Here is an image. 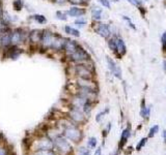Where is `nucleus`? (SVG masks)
I'll return each mask as SVG.
<instances>
[{
	"label": "nucleus",
	"mask_w": 166,
	"mask_h": 155,
	"mask_svg": "<svg viewBox=\"0 0 166 155\" xmlns=\"http://www.w3.org/2000/svg\"><path fill=\"white\" fill-rule=\"evenodd\" d=\"M0 2H3V0H0Z\"/></svg>",
	"instance_id": "de8ad7c7"
},
{
	"label": "nucleus",
	"mask_w": 166,
	"mask_h": 155,
	"mask_svg": "<svg viewBox=\"0 0 166 155\" xmlns=\"http://www.w3.org/2000/svg\"><path fill=\"white\" fill-rule=\"evenodd\" d=\"M25 7L24 0H14L12 1V8L15 12H22V9Z\"/></svg>",
	"instance_id": "aec40b11"
},
{
	"label": "nucleus",
	"mask_w": 166,
	"mask_h": 155,
	"mask_svg": "<svg viewBox=\"0 0 166 155\" xmlns=\"http://www.w3.org/2000/svg\"><path fill=\"white\" fill-rule=\"evenodd\" d=\"M107 45H108V48L115 53L116 52V36H111L108 38V41H107Z\"/></svg>",
	"instance_id": "5701e85b"
},
{
	"label": "nucleus",
	"mask_w": 166,
	"mask_h": 155,
	"mask_svg": "<svg viewBox=\"0 0 166 155\" xmlns=\"http://www.w3.org/2000/svg\"><path fill=\"white\" fill-rule=\"evenodd\" d=\"M158 130H159L158 125H155V126H153L152 128H151V130H150V133H148V138H153L157 133H158Z\"/></svg>",
	"instance_id": "7c9ffc66"
},
{
	"label": "nucleus",
	"mask_w": 166,
	"mask_h": 155,
	"mask_svg": "<svg viewBox=\"0 0 166 155\" xmlns=\"http://www.w3.org/2000/svg\"><path fill=\"white\" fill-rule=\"evenodd\" d=\"M94 155H101V148H98L96 151V154Z\"/></svg>",
	"instance_id": "37998d69"
},
{
	"label": "nucleus",
	"mask_w": 166,
	"mask_h": 155,
	"mask_svg": "<svg viewBox=\"0 0 166 155\" xmlns=\"http://www.w3.org/2000/svg\"><path fill=\"white\" fill-rule=\"evenodd\" d=\"M6 28H8V26L3 22V20L0 18V32H2L3 30H5Z\"/></svg>",
	"instance_id": "c9c22d12"
},
{
	"label": "nucleus",
	"mask_w": 166,
	"mask_h": 155,
	"mask_svg": "<svg viewBox=\"0 0 166 155\" xmlns=\"http://www.w3.org/2000/svg\"><path fill=\"white\" fill-rule=\"evenodd\" d=\"M130 135H131V127L128 126L127 128L125 129V130L123 131V135H121V139H126L128 140L130 137Z\"/></svg>",
	"instance_id": "cd10ccee"
},
{
	"label": "nucleus",
	"mask_w": 166,
	"mask_h": 155,
	"mask_svg": "<svg viewBox=\"0 0 166 155\" xmlns=\"http://www.w3.org/2000/svg\"><path fill=\"white\" fill-rule=\"evenodd\" d=\"M53 147V143L50 141L49 139H43L39 141V145H37V149L39 151H47V150H51Z\"/></svg>",
	"instance_id": "f3484780"
},
{
	"label": "nucleus",
	"mask_w": 166,
	"mask_h": 155,
	"mask_svg": "<svg viewBox=\"0 0 166 155\" xmlns=\"http://www.w3.org/2000/svg\"><path fill=\"white\" fill-rule=\"evenodd\" d=\"M163 138H164V141L166 142V130L163 131Z\"/></svg>",
	"instance_id": "c03bdc74"
},
{
	"label": "nucleus",
	"mask_w": 166,
	"mask_h": 155,
	"mask_svg": "<svg viewBox=\"0 0 166 155\" xmlns=\"http://www.w3.org/2000/svg\"><path fill=\"white\" fill-rule=\"evenodd\" d=\"M56 31L52 30L51 28H45L43 29L42 32V38L41 43L39 46V51L42 53H50L51 52V48L53 45L54 38H55Z\"/></svg>",
	"instance_id": "7ed1b4c3"
},
{
	"label": "nucleus",
	"mask_w": 166,
	"mask_h": 155,
	"mask_svg": "<svg viewBox=\"0 0 166 155\" xmlns=\"http://www.w3.org/2000/svg\"><path fill=\"white\" fill-rule=\"evenodd\" d=\"M123 19H124V20H125V21H127V22H128V25H129V27H130V28H132V29H134V30H135V29H136L135 25H134L133 23H132L131 19H130L129 17H127V16H124V17H123Z\"/></svg>",
	"instance_id": "72a5a7b5"
},
{
	"label": "nucleus",
	"mask_w": 166,
	"mask_h": 155,
	"mask_svg": "<svg viewBox=\"0 0 166 155\" xmlns=\"http://www.w3.org/2000/svg\"><path fill=\"white\" fill-rule=\"evenodd\" d=\"M69 116H70L71 120L76 123H82L85 121V114L82 112V110L71 109L70 113H69Z\"/></svg>",
	"instance_id": "4468645a"
},
{
	"label": "nucleus",
	"mask_w": 166,
	"mask_h": 155,
	"mask_svg": "<svg viewBox=\"0 0 166 155\" xmlns=\"http://www.w3.org/2000/svg\"><path fill=\"white\" fill-rule=\"evenodd\" d=\"M87 12V9L86 7H83V6H73L71 5L70 8L66 10V14H68L69 18H80V17H84Z\"/></svg>",
	"instance_id": "f8f14e48"
},
{
	"label": "nucleus",
	"mask_w": 166,
	"mask_h": 155,
	"mask_svg": "<svg viewBox=\"0 0 166 155\" xmlns=\"http://www.w3.org/2000/svg\"><path fill=\"white\" fill-rule=\"evenodd\" d=\"M126 53H127V47L125 41L121 37L116 36V52L114 54L117 55V57H123Z\"/></svg>",
	"instance_id": "dca6fc26"
},
{
	"label": "nucleus",
	"mask_w": 166,
	"mask_h": 155,
	"mask_svg": "<svg viewBox=\"0 0 166 155\" xmlns=\"http://www.w3.org/2000/svg\"><path fill=\"white\" fill-rule=\"evenodd\" d=\"M94 32L98 35H100L103 38L108 39L112 35V30H111L110 25L106 24V23H99L94 27Z\"/></svg>",
	"instance_id": "1a4fd4ad"
},
{
	"label": "nucleus",
	"mask_w": 166,
	"mask_h": 155,
	"mask_svg": "<svg viewBox=\"0 0 166 155\" xmlns=\"http://www.w3.org/2000/svg\"><path fill=\"white\" fill-rule=\"evenodd\" d=\"M163 68H164V70H166V61H163Z\"/></svg>",
	"instance_id": "a18cd8bd"
},
{
	"label": "nucleus",
	"mask_w": 166,
	"mask_h": 155,
	"mask_svg": "<svg viewBox=\"0 0 166 155\" xmlns=\"http://www.w3.org/2000/svg\"><path fill=\"white\" fill-rule=\"evenodd\" d=\"M81 35L80 33V30H79L78 28H76V27H73L72 28V31H71V35L70 36L74 37V38H79Z\"/></svg>",
	"instance_id": "a878e982"
},
{
	"label": "nucleus",
	"mask_w": 166,
	"mask_h": 155,
	"mask_svg": "<svg viewBox=\"0 0 166 155\" xmlns=\"http://www.w3.org/2000/svg\"><path fill=\"white\" fill-rule=\"evenodd\" d=\"M29 29L26 27H12L10 30V46L16 47H27Z\"/></svg>",
	"instance_id": "f03ea898"
},
{
	"label": "nucleus",
	"mask_w": 166,
	"mask_h": 155,
	"mask_svg": "<svg viewBox=\"0 0 166 155\" xmlns=\"http://www.w3.org/2000/svg\"><path fill=\"white\" fill-rule=\"evenodd\" d=\"M4 12V7H3V2H0V18L2 17Z\"/></svg>",
	"instance_id": "a19ab883"
},
{
	"label": "nucleus",
	"mask_w": 166,
	"mask_h": 155,
	"mask_svg": "<svg viewBox=\"0 0 166 155\" xmlns=\"http://www.w3.org/2000/svg\"><path fill=\"white\" fill-rule=\"evenodd\" d=\"M88 147L90 148H94L97 146V139L96 138H90L89 140H88V143H87Z\"/></svg>",
	"instance_id": "473e14b6"
},
{
	"label": "nucleus",
	"mask_w": 166,
	"mask_h": 155,
	"mask_svg": "<svg viewBox=\"0 0 166 155\" xmlns=\"http://www.w3.org/2000/svg\"><path fill=\"white\" fill-rule=\"evenodd\" d=\"M25 52V49L22 47H16V46H10L5 50L1 52V56L3 59L17 60L20 58V56Z\"/></svg>",
	"instance_id": "423d86ee"
},
{
	"label": "nucleus",
	"mask_w": 166,
	"mask_h": 155,
	"mask_svg": "<svg viewBox=\"0 0 166 155\" xmlns=\"http://www.w3.org/2000/svg\"><path fill=\"white\" fill-rule=\"evenodd\" d=\"M35 155H54V154L52 153L50 150H47V151H42V152H39V153H37Z\"/></svg>",
	"instance_id": "58836bf2"
},
{
	"label": "nucleus",
	"mask_w": 166,
	"mask_h": 155,
	"mask_svg": "<svg viewBox=\"0 0 166 155\" xmlns=\"http://www.w3.org/2000/svg\"><path fill=\"white\" fill-rule=\"evenodd\" d=\"M151 114V108H146V100H142L141 102V110H140V115L143 118H148Z\"/></svg>",
	"instance_id": "4be33fe9"
},
{
	"label": "nucleus",
	"mask_w": 166,
	"mask_h": 155,
	"mask_svg": "<svg viewBox=\"0 0 166 155\" xmlns=\"http://www.w3.org/2000/svg\"><path fill=\"white\" fill-rule=\"evenodd\" d=\"M68 3H70L73 6H83V7L87 6L83 0H68Z\"/></svg>",
	"instance_id": "393cba45"
},
{
	"label": "nucleus",
	"mask_w": 166,
	"mask_h": 155,
	"mask_svg": "<svg viewBox=\"0 0 166 155\" xmlns=\"http://www.w3.org/2000/svg\"><path fill=\"white\" fill-rule=\"evenodd\" d=\"M72 28H73L72 25H64V26L62 27V29H64V32L66 33L67 35H69V36L71 35V31H72Z\"/></svg>",
	"instance_id": "2f4dec72"
},
{
	"label": "nucleus",
	"mask_w": 166,
	"mask_h": 155,
	"mask_svg": "<svg viewBox=\"0 0 166 155\" xmlns=\"http://www.w3.org/2000/svg\"><path fill=\"white\" fill-rule=\"evenodd\" d=\"M67 70H71L68 75H71L73 78L80 79H94L96 75V67L91 59L82 63H68Z\"/></svg>",
	"instance_id": "f257e3e1"
},
{
	"label": "nucleus",
	"mask_w": 166,
	"mask_h": 155,
	"mask_svg": "<svg viewBox=\"0 0 166 155\" xmlns=\"http://www.w3.org/2000/svg\"><path fill=\"white\" fill-rule=\"evenodd\" d=\"M52 2L55 4H57V5H64V4L68 3V0H52Z\"/></svg>",
	"instance_id": "f704fd0d"
},
{
	"label": "nucleus",
	"mask_w": 166,
	"mask_h": 155,
	"mask_svg": "<svg viewBox=\"0 0 166 155\" xmlns=\"http://www.w3.org/2000/svg\"><path fill=\"white\" fill-rule=\"evenodd\" d=\"M87 19L85 17H80V18H76L74 21V25H76L77 27H84L85 25H87Z\"/></svg>",
	"instance_id": "b1692460"
},
{
	"label": "nucleus",
	"mask_w": 166,
	"mask_h": 155,
	"mask_svg": "<svg viewBox=\"0 0 166 155\" xmlns=\"http://www.w3.org/2000/svg\"><path fill=\"white\" fill-rule=\"evenodd\" d=\"M80 155H89V151H88V150H86L85 148H81Z\"/></svg>",
	"instance_id": "ea45409f"
},
{
	"label": "nucleus",
	"mask_w": 166,
	"mask_h": 155,
	"mask_svg": "<svg viewBox=\"0 0 166 155\" xmlns=\"http://www.w3.org/2000/svg\"><path fill=\"white\" fill-rule=\"evenodd\" d=\"M12 27H8L5 30L0 32V54L3 50L10 46V30Z\"/></svg>",
	"instance_id": "9b49d317"
},
{
	"label": "nucleus",
	"mask_w": 166,
	"mask_h": 155,
	"mask_svg": "<svg viewBox=\"0 0 166 155\" xmlns=\"http://www.w3.org/2000/svg\"><path fill=\"white\" fill-rule=\"evenodd\" d=\"M99 2H100V4L103 6V7L108 8V9H110V8H111L110 0H99Z\"/></svg>",
	"instance_id": "c756f323"
},
{
	"label": "nucleus",
	"mask_w": 166,
	"mask_h": 155,
	"mask_svg": "<svg viewBox=\"0 0 166 155\" xmlns=\"http://www.w3.org/2000/svg\"><path fill=\"white\" fill-rule=\"evenodd\" d=\"M91 59V55L90 53L83 47L82 45H80L78 47V49L74 52L71 56H69L68 58H66V62L67 63H82V62H85L87 60Z\"/></svg>",
	"instance_id": "20e7f679"
},
{
	"label": "nucleus",
	"mask_w": 166,
	"mask_h": 155,
	"mask_svg": "<svg viewBox=\"0 0 166 155\" xmlns=\"http://www.w3.org/2000/svg\"><path fill=\"white\" fill-rule=\"evenodd\" d=\"M128 1H129L131 4H133V5H135V6L141 5V0H128Z\"/></svg>",
	"instance_id": "4c0bfd02"
},
{
	"label": "nucleus",
	"mask_w": 166,
	"mask_h": 155,
	"mask_svg": "<svg viewBox=\"0 0 166 155\" xmlns=\"http://www.w3.org/2000/svg\"><path fill=\"white\" fill-rule=\"evenodd\" d=\"M106 61H107V65H108L109 70L112 72L113 76H114L115 78H117V79L121 80V67H119V66L114 62V60H113L112 58L109 57V56H107V57H106Z\"/></svg>",
	"instance_id": "ddd939ff"
},
{
	"label": "nucleus",
	"mask_w": 166,
	"mask_h": 155,
	"mask_svg": "<svg viewBox=\"0 0 166 155\" xmlns=\"http://www.w3.org/2000/svg\"><path fill=\"white\" fill-rule=\"evenodd\" d=\"M55 18L57 19L58 21L66 22V21H68L69 17H68V14H66V10L58 9V10H56V12H55Z\"/></svg>",
	"instance_id": "412c9836"
},
{
	"label": "nucleus",
	"mask_w": 166,
	"mask_h": 155,
	"mask_svg": "<svg viewBox=\"0 0 166 155\" xmlns=\"http://www.w3.org/2000/svg\"><path fill=\"white\" fill-rule=\"evenodd\" d=\"M108 112H109V109L107 108L106 110H104V111H102V112H101V113H99V114L97 115V117H96V121H97V122H100V121L102 120L103 117H104L105 115H106Z\"/></svg>",
	"instance_id": "bb28decb"
},
{
	"label": "nucleus",
	"mask_w": 166,
	"mask_h": 155,
	"mask_svg": "<svg viewBox=\"0 0 166 155\" xmlns=\"http://www.w3.org/2000/svg\"><path fill=\"white\" fill-rule=\"evenodd\" d=\"M90 14H91V19L96 22H100L103 18V10L100 7H92L90 9Z\"/></svg>",
	"instance_id": "6ab92c4d"
},
{
	"label": "nucleus",
	"mask_w": 166,
	"mask_h": 155,
	"mask_svg": "<svg viewBox=\"0 0 166 155\" xmlns=\"http://www.w3.org/2000/svg\"><path fill=\"white\" fill-rule=\"evenodd\" d=\"M28 20L33 21V22L37 23L39 25H45L47 24V18L42 14H30L28 18Z\"/></svg>",
	"instance_id": "a211bd4d"
},
{
	"label": "nucleus",
	"mask_w": 166,
	"mask_h": 155,
	"mask_svg": "<svg viewBox=\"0 0 166 155\" xmlns=\"http://www.w3.org/2000/svg\"><path fill=\"white\" fill-rule=\"evenodd\" d=\"M54 144H55V146L60 150V151L64 152V153L71 151V145L69 144V142L67 141L66 139H64L62 137H57V138H56Z\"/></svg>",
	"instance_id": "2eb2a0df"
},
{
	"label": "nucleus",
	"mask_w": 166,
	"mask_h": 155,
	"mask_svg": "<svg viewBox=\"0 0 166 155\" xmlns=\"http://www.w3.org/2000/svg\"><path fill=\"white\" fill-rule=\"evenodd\" d=\"M42 32H43V29H39V28L29 29L28 41H27L26 48H28L29 50L30 49L39 50V46L42 38Z\"/></svg>",
	"instance_id": "39448f33"
},
{
	"label": "nucleus",
	"mask_w": 166,
	"mask_h": 155,
	"mask_svg": "<svg viewBox=\"0 0 166 155\" xmlns=\"http://www.w3.org/2000/svg\"><path fill=\"white\" fill-rule=\"evenodd\" d=\"M162 48L163 51H166V31L162 35Z\"/></svg>",
	"instance_id": "e433bc0d"
},
{
	"label": "nucleus",
	"mask_w": 166,
	"mask_h": 155,
	"mask_svg": "<svg viewBox=\"0 0 166 155\" xmlns=\"http://www.w3.org/2000/svg\"><path fill=\"white\" fill-rule=\"evenodd\" d=\"M0 155H6V151L3 148H0Z\"/></svg>",
	"instance_id": "79ce46f5"
},
{
	"label": "nucleus",
	"mask_w": 166,
	"mask_h": 155,
	"mask_svg": "<svg viewBox=\"0 0 166 155\" xmlns=\"http://www.w3.org/2000/svg\"><path fill=\"white\" fill-rule=\"evenodd\" d=\"M81 43H78L76 39L72 38V37H66V43H64V52H62V58L66 59L69 56H71L80 46Z\"/></svg>",
	"instance_id": "0eeeda50"
},
{
	"label": "nucleus",
	"mask_w": 166,
	"mask_h": 155,
	"mask_svg": "<svg viewBox=\"0 0 166 155\" xmlns=\"http://www.w3.org/2000/svg\"><path fill=\"white\" fill-rule=\"evenodd\" d=\"M112 1H114V2H118L119 0H112Z\"/></svg>",
	"instance_id": "49530a36"
},
{
	"label": "nucleus",
	"mask_w": 166,
	"mask_h": 155,
	"mask_svg": "<svg viewBox=\"0 0 166 155\" xmlns=\"http://www.w3.org/2000/svg\"><path fill=\"white\" fill-rule=\"evenodd\" d=\"M75 79H76V81H75L74 84L77 87L98 91V85L94 81V79H80V78H75Z\"/></svg>",
	"instance_id": "9d476101"
},
{
	"label": "nucleus",
	"mask_w": 166,
	"mask_h": 155,
	"mask_svg": "<svg viewBox=\"0 0 166 155\" xmlns=\"http://www.w3.org/2000/svg\"><path fill=\"white\" fill-rule=\"evenodd\" d=\"M146 142H148V138H143V139H141V141H140L139 143L137 144V146H136V150H137V151H140L141 148H143V146L146 144Z\"/></svg>",
	"instance_id": "c85d7f7f"
},
{
	"label": "nucleus",
	"mask_w": 166,
	"mask_h": 155,
	"mask_svg": "<svg viewBox=\"0 0 166 155\" xmlns=\"http://www.w3.org/2000/svg\"><path fill=\"white\" fill-rule=\"evenodd\" d=\"M64 133H66L67 138L70 139L71 141L75 142V143L80 141L81 137H82L81 131L79 130L75 125H73L71 122H68V124L64 126Z\"/></svg>",
	"instance_id": "6e6552de"
}]
</instances>
